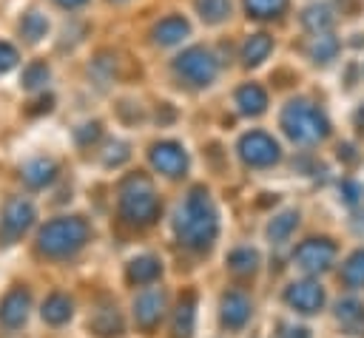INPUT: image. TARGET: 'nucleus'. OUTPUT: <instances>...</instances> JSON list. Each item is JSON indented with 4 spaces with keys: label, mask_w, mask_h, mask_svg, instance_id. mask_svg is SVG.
Instances as JSON below:
<instances>
[{
    "label": "nucleus",
    "mask_w": 364,
    "mask_h": 338,
    "mask_svg": "<svg viewBox=\"0 0 364 338\" xmlns=\"http://www.w3.org/2000/svg\"><path fill=\"white\" fill-rule=\"evenodd\" d=\"M176 233L191 247H208L216 236V213L202 187L191 190L176 213Z\"/></svg>",
    "instance_id": "obj_1"
},
{
    "label": "nucleus",
    "mask_w": 364,
    "mask_h": 338,
    "mask_svg": "<svg viewBox=\"0 0 364 338\" xmlns=\"http://www.w3.org/2000/svg\"><path fill=\"white\" fill-rule=\"evenodd\" d=\"M156 210H159V202L154 196L151 179L142 176V173L128 176L119 187V213H122V219L134 222V224H151Z\"/></svg>",
    "instance_id": "obj_2"
},
{
    "label": "nucleus",
    "mask_w": 364,
    "mask_h": 338,
    "mask_svg": "<svg viewBox=\"0 0 364 338\" xmlns=\"http://www.w3.org/2000/svg\"><path fill=\"white\" fill-rule=\"evenodd\" d=\"M88 239V227L82 219L77 216H65V219H54L48 222L40 236H37V244L46 256H68L74 250H80Z\"/></svg>",
    "instance_id": "obj_3"
},
{
    "label": "nucleus",
    "mask_w": 364,
    "mask_h": 338,
    "mask_svg": "<svg viewBox=\"0 0 364 338\" xmlns=\"http://www.w3.org/2000/svg\"><path fill=\"white\" fill-rule=\"evenodd\" d=\"M282 128L296 142H318L330 131L324 114L304 99H296L282 111Z\"/></svg>",
    "instance_id": "obj_4"
},
{
    "label": "nucleus",
    "mask_w": 364,
    "mask_h": 338,
    "mask_svg": "<svg viewBox=\"0 0 364 338\" xmlns=\"http://www.w3.org/2000/svg\"><path fill=\"white\" fill-rule=\"evenodd\" d=\"M173 68H176V74H179L185 82L202 88V85H210V82H213V77H216V71H219V62H216V57H213L208 48L193 45V48H188V51H182V54L176 57Z\"/></svg>",
    "instance_id": "obj_5"
},
{
    "label": "nucleus",
    "mask_w": 364,
    "mask_h": 338,
    "mask_svg": "<svg viewBox=\"0 0 364 338\" xmlns=\"http://www.w3.org/2000/svg\"><path fill=\"white\" fill-rule=\"evenodd\" d=\"M239 153H242V159H245L247 165L264 168V165H273V162L279 159V145H276L267 133L250 131V133H245V136L239 139Z\"/></svg>",
    "instance_id": "obj_6"
},
{
    "label": "nucleus",
    "mask_w": 364,
    "mask_h": 338,
    "mask_svg": "<svg viewBox=\"0 0 364 338\" xmlns=\"http://www.w3.org/2000/svg\"><path fill=\"white\" fill-rule=\"evenodd\" d=\"M333 256H336V247L327 241V239H310L304 241L299 250H296V261L301 270L307 273H321L333 264Z\"/></svg>",
    "instance_id": "obj_7"
},
{
    "label": "nucleus",
    "mask_w": 364,
    "mask_h": 338,
    "mask_svg": "<svg viewBox=\"0 0 364 338\" xmlns=\"http://www.w3.org/2000/svg\"><path fill=\"white\" fill-rule=\"evenodd\" d=\"M151 162L165 176H179L188 168V156H185L182 145H176V142H159V145H154L151 148Z\"/></svg>",
    "instance_id": "obj_8"
},
{
    "label": "nucleus",
    "mask_w": 364,
    "mask_h": 338,
    "mask_svg": "<svg viewBox=\"0 0 364 338\" xmlns=\"http://www.w3.org/2000/svg\"><path fill=\"white\" fill-rule=\"evenodd\" d=\"M284 301L290 307H296L299 312H316L324 304V290L316 281H296V284L287 287Z\"/></svg>",
    "instance_id": "obj_9"
},
{
    "label": "nucleus",
    "mask_w": 364,
    "mask_h": 338,
    "mask_svg": "<svg viewBox=\"0 0 364 338\" xmlns=\"http://www.w3.org/2000/svg\"><path fill=\"white\" fill-rule=\"evenodd\" d=\"M162 310H165V293L156 290V287L142 290L134 301V315H136V324L142 329H151L162 318Z\"/></svg>",
    "instance_id": "obj_10"
},
{
    "label": "nucleus",
    "mask_w": 364,
    "mask_h": 338,
    "mask_svg": "<svg viewBox=\"0 0 364 338\" xmlns=\"http://www.w3.org/2000/svg\"><path fill=\"white\" fill-rule=\"evenodd\" d=\"M31 222H34V207H31V202H26V199H20V196H14V199L6 202V210H3V230H6L9 236H20Z\"/></svg>",
    "instance_id": "obj_11"
},
{
    "label": "nucleus",
    "mask_w": 364,
    "mask_h": 338,
    "mask_svg": "<svg viewBox=\"0 0 364 338\" xmlns=\"http://www.w3.org/2000/svg\"><path fill=\"white\" fill-rule=\"evenodd\" d=\"M28 304H31L28 293H26L23 287H14V290L3 298V304H0V321H3L6 327H20V324L26 321V315H28Z\"/></svg>",
    "instance_id": "obj_12"
},
{
    "label": "nucleus",
    "mask_w": 364,
    "mask_h": 338,
    "mask_svg": "<svg viewBox=\"0 0 364 338\" xmlns=\"http://www.w3.org/2000/svg\"><path fill=\"white\" fill-rule=\"evenodd\" d=\"M188 31H191V26H188L185 17H179V14H168V17H162V20L154 26V40H156L159 45H173V43L185 40Z\"/></svg>",
    "instance_id": "obj_13"
},
{
    "label": "nucleus",
    "mask_w": 364,
    "mask_h": 338,
    "mask_svg": "<svg viewBox=\"0 0 364 338\" xmlns=\"http://www.w3.org/2000/svg\"><path fill=\"white\" fill-rule=\"evenodd\" d=\"M250 318V301L242 293H228L222 298V321L233 329H239Z\"/></svg>",
    "instance_id": "obj_14"
},
{
    "label": "nucleus",
    "mask_w": 364,
    "mask_h": 338,
    "mask_svg": "<svg viewBox=\"0 0 364 338\" xmlns=\"http://www.w3.org/2000/svg\"><path fill=\"white\" fill-rule=\"evenodd\" d=\"M236 105H239L242 114L256 116V114L264 111V105H267V94H264L262 85H253V82H250V85H242V88L236 91Z\"/></svg>",
    "instance_id": "obj_15"
},
{
    "label": "nucleus",
    "mask_w": 364,
    "mask_h": 338,
    "mask_svg": "<svg viewBox=\"0 0 364 338\" xmlns=\"http://www.w3.org/2000/svg\"><path fill=\"white\" fill-rule=\"evenodd\" d=\"M54 173H57V165H54L51 159H34V162H28V165L23 168V179H26L28 187H43V185H48V182L54 179Z\"/></svg>",
    "instance_id": "obj_16"
},
{
    "label": "nucleus",
    "mask_w": 364,
    "mask_h": 338,
    "mask_svg": "<svg viewBox=\"0 0 364 338\" xmlns=\"http://www.w3.org/2000/svg\"><path fill=\"white\" fill-rule=\"evenodd\" d=\"M270 48H273V40L267 34H250L245 40V45H242V60L247 65H259L270 54Z\"/></svg>",
    "instance_id": "obj_17"
},
{
    "label": "nucleus",
    "mask_w": 364,
    "mask_h": 338,
    "mask_svg": "<svg viewBox=\"0 0 364 338\" xmlns=\"http://www.w3.org/2000/svg\"><path fill=\"white\" fill-rule=\"evenodd\" d=\"M301 26H304L307 31H313V34L330 31V26H333V14H330L327 6H310V9H304V14H301Z\"/></svg>",
    "instance_id": "obj_18"
},
{
    "label": "nucleus",
    "mask_w": 364,
    "mask_h": 338,
    "mask_svg": "<svg viewBox=\"0 0 364 338\" xmlns=\"http://www.w3.org/2000/svg\"><path fill=\"white\" fill-rule=\"evenodd\" d=\"M156 276H159V261L151 258V256L134 258L131 267H128V278H131L134 284H151Z\"/></svg>",
    "instance_id": "obj_19"
},
{
    "label": "nucleus",
    "mask_w": 364,
    "mask_h": 338,
    "mask_svg": "<svg viewBox=\"0 0 364 338\" xmlns=\"http://www.w3.org/2000/svg\"><path fill=\"white\" fill-rule=\"evenodd\" d=\"M284 9H287V0H245L247 17H256V20H273Z\"/></svg>",
    "instance_id": "obj_20"
},
{
    "label": "nucleus",
    "mask_w": 364,
    "mask_h": 338,
    "mask_svg": "<svg viewBox=\"0 0 364 338\" xmlns=\"http://www.w3.org/2000/svg\"><path fill=\"white\" fill-rule=\"evenodd\" d=\"M46 31H48V20H46V14H40V11H28V14H23V20H20V34H23L28 43H40V40L46 37Z\"/></svg>",
    "instance_id": "obj_21"
},
{
    "label": "nucleus",
    "mask_w": 364,
    "mask_h": 338,
    "mask_svg": "<svg viewBox=\"0 0 364 338\" xmlns=\"http://www.w3.org/2000/svg\"><path fill=\"white\" fill-rule=\"evenodd\" d=\"M68 315H71V301H68L65 295L54 293V295L46 298V304H43V318H46L48 324H63V321H68Z\"/></svg>",
    "instance_id": "obj_22"
},
{
    "label": "nucleus",
    "mask_w": 364,
    "mask_h": 338,
    "mask_svg": "<svg viewBox=\"0 0 364 338\" xmlns=\"http://www.w3.org/2000/svg\"><path fill=\"white\" fill-rule=\"evenodd\" d=\"M336 315H338V321H341L347 329H361V327H364V307H361L355 298L338 301Z\"/></svg>",
    "instance_id": "obj_23"
},
{
    "label": "nucleus",
    "mask_w": 364,
    "mask_h": 338,
    "mask_svg": "<svg viewBox=\"0 0 364 338\" xmlns=\"http://www.w3.org/2000/svg\"><path fill=\"white\" fill-rule=\"evenodd\" d=\"M307 51H310V57H313L316 62H327V60L336 57V51H338V40L330 37L327 31H321V34H316V37L310 40Z\"/></svg>",
    "instance_id": "obj_24"
},
{
    "label": "nucleus",
    "mask_w": 364,
    "mask_h": 338,
    "mask_svg": "<svg viewBox=\"0 0 364 338\" xmlns=\"http://www.w3.org/2000/svg\"><path fill=\"white\" fill-rule=\"evenodd\" d=\"M191 332H193V298L185 295V301H179L176 315H173V335L191 338Z\"/></svg>",
    "instance_id": "obj_25"
},
{
    "label": "nucleus",
    "mask_w": 364,
    "mask_h": 338,
    "mask_svg": "<svg viewBox=\"0 0 364 338\" xmlns=\"http://www.w3.org/2000/svg\"><path fill=\"white\" fill-rule=\"evenodd\" d=\"M196 11L205 23H222L230 17V0H196Z\"/></svg>",
    "instance_id": "obj_26"
},
{
    "label": "nucleus",
    "mask_w": 364,
    "mask_h": 338,
    "mask_svg": "<svg viewBox=\"0 0 364 338\" xmlns=\"http://www.w3.org/2000/svg\"><path fill=\"white\" fill-rule=\"evenodd\" d=\"M341 278H344L350 287H364V250H355V253L344 261Z\"/></svg>",
    "instance_id": "obj_27"
},
{
    "label": "nucleus",
    "mask_w": 364,
    "mask_h": 338,
    "mask_svg": "<svg viewBox=\"0 0 364 338\" xmlns=\"http://www.w3.org/2000/svg\"><path fill=\"white\" fill-rule=\"evenodd\" d=\"M91 327H94V332H100V335H117V332L122 329L119 315H117V310H111V307L100 310V312L91 318Z\"/></svg>",
    "instance_id": "obj_28"
},
{
    "label": "nucleus",
    "mask_w": 364,
    "mask_h": 338,
    "mask_svg": "<svg viewBox=\"0 0 364 338\" xmlns=\"http://www.w3.org/2000/svg\"><path fill=\"white\" fill-rule=\"evenodd\" d=\"M228 261H230V270H233V273L245 276V273H253V270H256V264H259V256H256L250 247H242V250H233Z\"/></svg>",
    "instance_id": "obj_29"
},
{
    "label": "nucleus",
    "mask_w": 364,
    "mask_h": 338,
    "mask_svg": "<svg viewBox=\"0 0 364 338\" xmlns=\"http://www.w3.org/2000/svg\"><path fill=\"white\" fill-rule=\"evenodd\" d=\"M299 224V213H293V210H287V213H282L279 219H273L270 222V227H267V233H270V239H276V241H282V239H287L290 236V230Z\"/></svg>",
    "instance_id": "obj_30"
},
{
    "label": "nucleus",
    "mask_w": 364,
    "mask_h": 338,
    "mask_svg": "<svg viewBox=\"0 0 364 338\" xmlns=\"http://www.w3.org/2000/svg\"><path fill=\"white\" fill-rule=\"evenodd\" d=\"M46 80H48V68H46L43 62H31V65L23 71V85H26V88H40Z\"/></svg>",
    "instance_id": "obj_31"
},
{
    "label": "nucleus",
    "mask_w": 364,
    "mask_h": 338,
    "mask_svg": "<svg viewBox=\"0 0 364 338\" xmlns=\"http://www.w3.org/2000/svg\"><path fill=\"white\" fill-rule=\"evenodd\" d=\"M14 65H17V48L11 43H3L0 40V74L11 71Z\"/></svg>",
    "instance_id": "obj_32"
},
{
    "label": "nucleus",
    "mask_w": 364,
    "mask_h": 338,
    "mask_svg": "<svg viewBox=\"0 0 364 338\" xmlns=\"http://www.w3.org/2000/svg\"><path fill=\"white\" fill-rule=\"evenodd\" d=\"M97 136H100V125H97V122H91V131H80V133H77L80 142H88V139H97Z\"/></svg>",
    "instance_id": "obj_33"
},
{
    "label": "nucleus",
    "mask_w": 364,
    "mask_h": 338,
    "mask_svg": "<svg viewBox=\"0 0 364 338\" xmlns=\"http://www.w3.org/2000/svg\"><path fill=\"white\" fill-rule=\"evenodd\" d=\"M34 105H37V108H28V114H37V111H48V108H51V97H43V99H37Z\"/></svg>",
    "instance_id": "obj_34"
},
{
    "label": "nucleus",
    "mask_w": 364,
    "mask_h": 338,
    "mask_svg": "<svg viewBox=\"0 0 364 338\" xmlns=\"http://www.w3.org/2000/svg\"><path fill=\"white\" fill-rule=\"evenodd\" d=\"M282 338H307V329H301V327H296V329H287Z\"/></svg>",
    "instance_id": "obj_35"
},
{
    "label": "nucleus",
    "mask_w": 364,
    "mask_h": 338,
    "mask_svg": "<svg viewBox=\"0 0 364 338\" xmlns=\"http://www.w3.org/2000/svg\"><path fill=\"white\" fill-rule=\"evenodd\" d=\"M60 6H65V9H77V6H82L85 0H57Z\"/></svg>",
    "instance_id": "obj_36"
},
{
    "label": "nucleus",
    "mask_w": 364,
    "mask_h": 338,
    "mask_svg": "<svg viewBox=\"0 0 364 338\" xmlns=\"http://www.w3.org/2000/svg\"><path fill=\"white\" fill-rule=\"evenodd\" d=\"M117 3H122V0H117Z\"/></svg>",
    "instance_id": "obj_37"
}]
</instances>
